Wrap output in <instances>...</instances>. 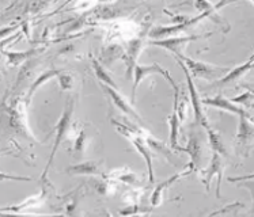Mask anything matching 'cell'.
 I'll use <instances>...</instances> for the list:
<instances>
[{"mask_svg":"<svg viewBox=\"0 0 254 217\" xmlns=\"http://www.w3.org/2000/svg\"><path fill=\"white\" fill-rule=\"evenodd\" d=\"M99 86H101V88H102V91L105 93V95L110 99V102L113 104L114 108H119L120 111H123L124 114L129 115V117H132V118L137 119V121L141 119V117L139 115V113L136 111L135 108H133V106L127 101V98H125L123 94H120L116 88L110 87V86L104 84V83H99Z\"/></svg>","mask_w":254,"mask_h":217,"instance_id":"cell-8","label":"cell"},{"mask_svg":"<svg viewBox=\"0 0 254 217\" xmlns=\"http://www.w3.org/2000/svg\"><path fill=\"white\" fill-rule=\"evenodd\" d=\"M130 217H145L144 215H141V216H130Z\"/></svg>","mask_w":254,"mask_h":217,"instance_id":"cell-35","label":"cell"},{"mask_svg":"<svg viewBox=\"0 0 254 217\" xmlns=\"http://www.w3.org/2000/svg\"><path fill=\"white\" fill-rule=\"evenodd\" d=\"M244 87L246 88V90H249V91H252V93L254 94V88L252 87V86H248V84H244Z\"/></svg>","mask_w":254,"mask_h":217,"instance_id":"cell-33","label":"cell"},{"mask_svg":"<svg viewBox=\"0 0 254 217\" xmlns=\"http://www.w3.org/2000/svg\"><path fill=\"white\" fill-rule=\"evenodd\" d=\"M60 72H62L60 69H48V71H45V72H42L41 75H40V76H38V78H37L34 82H33V84H31L30 87H29V91H27V95H26L27 104L30 102L31 97L36 94L37 90L41 87L42 84H45V83H47L48 80H51V79L57 78Z\"/></svg>","mask_w":254,"mask_h":217,"instance_id":"cell-19","label":"cell"},{"mask_svg":"<svg viewBox=\"0 0 254 217\" xmlns=\"http://www.w3.org/2000/svg\"><path fill=\"white\" fill-rule=\"evenodd\" d=\"M150 75H162L165 79H169L171 76L170 72L166 71L165 68H162L158 62L154 64H137L135 68V72H133V87H132V102H135L136 99V90L139 87L143 80Z\"/></svg>","mask_w":254,"mask_h":217,"instance_id":"cell-7","label":"cell"},{"mask_svg":"<svg viewBox=\"0 0 254 217\" xmlns=\"http://www.w3.org/2000/svg\"><path fill=\"white\" fill-rule=\"evenodd\" d=\"M125 57V49L121 45H109L102 49L101 56H99V61L104 65H112L114 61L117 60H124Z\"/></svg>","mask_w":254,"mask_h":217,"instance_id":"cell-17","label":"cell"},{"mask_svg":"<svg viewBox=\"0 0 254 217\" xmlns=\"http://www.w3.org/2000/svg\"><path fill=\"white\" fill-rule=\"evenodd\" d=\"M1 179L5 181V179H14V181H21V182H31L33 178H29V176H16V175H7L5 172H1Z\"/></svg>","mask_w":254,"mask_h":217,"instance_id":"cell-31","label":"cell"},{"mask_svg":"<svg viewBox=\"0 0 254 217\" xmlns=\"http://www.w3.org/2000/svg\"><path fill=\"white\" fill-rule=\"evenodd\" d=\"M152 211V208L143 207L140 204L136 205H127L123 209H120V216L123 217H130V216H141V215H148Z\"/></svg>","mask_w":254,"mask_h":217,"instance_id":"cell-24","label":"cell"},{"mask_svg":"<svg viewBox=\"0 0 254 217\" xmlns=\"http://www.w3.org/2000/svg\"><path fill=\"white\" fill-rule=\"evenodd\" d=\"M59 84L62 87L63 91H68V90H72L73 88V76L72 73L67 72V71H62L57 76Z\"/></svg>","mask_w":254,"mask_h":217,"instance_id":"cell-27","label":"cell"},{"mask_svg":"<svg viewBox=\"0 0 254 217\" xmlns=\"http://www.w3.org/2000/svg\"><path fill=\"white\" fill-rule=\"evenodd\" d=\"M73 108H75V99H73V97H69L67 102H65V105H64L62 117L59 118V122L55 126V133H56V136H55V141H53L52 151H51V155H49L47 165H45V168H44L41 176H40V183L42 185L41 189H45V190L51 189V182H49L48 174H49V170L52 167L55 156H56L57 151H59L60 145H62L63 140L67 137L68 132H69V126H71V122H72Z\"/></svg>","mask_w":254,"mask_h":217,"instance_id":"cell-1","label":"cell"},{"mask_svg":"<svg viewBox=\"0 0 254 217\" xmlns=\"http://www.w3.org/2000/svg\"><path fill=\"white\" fill-rule=\"evenodd\" d=\"M47 194H48V190L41 189V191H40L38 194L27 197L26 200H25V201H22L21 204L10 205V207H3L1 208V213H22V212H25L26 209L38 208L40 205H41L42 202L45 201Z\"/></svg>","mask_w":254,"mask_h":217,"instance_id":"cell-14","label":"cell"},{"mask_svg":"<svg viewBox=\"0 0 254 217\" xmlns=\"http://www.w3.org/2000/svg\"><path fill=\"white\" fill-rule=\"evenodd\" d=\"M105 178L112 179V181L121 182L124 185H129V186H140L141 182L139 179L137 174H135L133 171H130L128 167H120L116 168L110 172L109 175H106Z\"/></svg>","mask_w":254,"mask_h":217,"instance_id":"cell-16","label":"cell"},{"mask_svg":"<svg viewBox=\"0 0 254 217\" xmlns=\"http://www.w3.org/2000/svg\"><path fill=\"white\" fill-rule=\"evenodd\" d=\"M202 105L204 106H211V108H219V110H223V111H227V113L235 114L238 117H248L249 119L254 121L253 117L250 115V113H248L244 108L241 106H237L235 104H233L230 99H227L223 95H213V97H209V98H202Z\"/></svg>","mask_w":254,"mask_h":217,"instance_id":"cell-9","label":"cell"},{"mask_svg":"<svg viewBox=\"0 0 254 217\" xmlns=\"http://www.w3.org/2000/svg\"><path fill=\"white\" fill-rule=\"evenodd\" d=\"M193 172H194L193 165L190 164V163H188V165L184 168V170L180 171V172H177V174H174V175L170 176V178H167L166 181L161 182L159 185H156L155 189H154V191H152V194H151L150 197L151 205L155 208L161 207V204L163 202V196H165V193H166L167 189L173 186L177 181H180V179H182V178L190 175V174H193Z\"/></svg>","mask_w":254,"mask_h":217,"instance_id":"cell-6","label":"cell"},{"mask_svg":"<svg viewBox=\"0 0 254 217\" xmlns=\"http://www.w3.org/2000/svg\"><path fill=\"white\" fill-rule=\"evenodd\" d=\"M180 125H181V121H180V117L177 111L173 110V114L169 117V126H170V135H169V145L173 151H177V152H182V147H180L178 144V130H180Z\"/></svg>","mask_w":254,"mask_h":217,"instance_id":"cell-18","label":"cell"},{"mask_svg":"<svg viewBox=\"0 0 254 217\" xmlns=\"http://www.w3.org/2000/svg\"><path fill=\"white\" fill-rule=\"evenodd\" d=\"M202 38V36H185V37H173V38H163V40H155L151 41L150 45L154 47L165 48L167 51L174 53V56H178L184 53V48L187 47L189 42L196 41Z\"/></svg>","mask_w":254,"mask_h":217,"instance_id":"cell-13","label":"cell"},{"mask_svg":"<svg viewBox=\"0 0 254 217\" xmlns=\"http://www.w3.org/2000/svg\"><path fill=\"white\" fill-rule=\"evenodd\" d=\"M87 133H86V129L82 128V129L79 130V135L76 136V140H75V145H73V151L75 152H78L79 156L84 155V152H86V148H87Z\"/></svg>","mask_w":254,"mask_h":217,"instance_id":"cell-26","label":"cell"},{"mask_svg":"<svg viewBox=\"0 0 254 217\" xmlns=\"http://www.w3.org/2000/svg\"><path fill=\"white\" fill-rule=\"evenodd\" d=\"M174 60L178 62V65L182 69V72L185 73V79H187V86L188 90H189V95H190V104L193 106V111H194V117H196V122L198 125H201L204 129H209L211 128V125H209V121L207 118V114H205V110H204V105H202V98L200 97V94H198L197 88L194 86V83H193V78L192 75L189 73L188 71L187 65L184 64V62L180 60V58H177L174 57Z\"/></svg>","mask_w":254,"mask_h":217,"instance_id":"cell-4","label":"cell"},{"mask_svg":"<svg viewBox=\"0 0 254 217\" xmlns=\"http://www.w3.org/2000/svg\"><path fill=\"white\" fill-rule=\"evenodd\" d=\"M208 133V141H209V147L213 152H216L220 156H227L228 151L227 147L224 144L222 136L219 135L218 132H215V129H212V126L207 130Z\"/></svg>","mask_w":254,"mask_h":217,"instance_id":"cell-21","label":"cell"},{"mask_svg":"<svg viewBox=\"0 0 254 217\" xmlns=\"http://www.w3.org/2000/svg\"><path fill=\"white\" fill-rule=\"evenodd\" d=\"M233 104H242L245 106H250V105H253L254 106V94L252 91H246L242 95H239V97H235V98L230 99Z\"/></svg>","mask_w":254,"mask_h":217,"instance_id":"cell-29","label":"cell"},{"mask_svg":"<svg viewBox=\"0 0 254 217\" xmlns=\"http://www.w3.org/2000/svg\"><path fill=\"white\" fill-rule=\"evenodd\" d=\"M252 4H253V5H254V1H252ZM253 56H254V53H253Z\"/></svg>","mask_w":254,"mask_h":217,"instance_id":"cell-36","label":"cell"},{"mask_svg":"<svg viewBox=\"0 0 254 217\" xmlns=\"http://www.w3.org/2000/svg\"><path fill=\"white\" fill-rule=\"evenodd\" d=\"M105 216H106V217H113V216H112V215H110V213H108V212L105 213Z\"/></svg>","mask_w":254,"mask_h":217,"instance_id":"cell-34","label":"cell"},{"mask_svg":"<svg viewBox=\"0 0 254 217\" xmlns=\"http://www.w3.org/2000/svg\"><path fill=\"white\" fill-rule=\"evenodd\" d=\"M38 52H41V49H29V51H25V52H12V51L7 52L5 49L1 51V53L8 58V62H10L11 65H14V67L21 65L22 62H26L29 58H31Z\"/></svg>","mask_w":254,"mask_h":217,"instance_id":"cell-20","label":"cell"},{"mask_svg":"<svg viewBox=\"0 0 254 217\" xmlns=\"http://www.w3.org/2000/svg\"><path fill=\"white\" fill-rule=\"evenodd\" d=\"M250 179H254V174H249V175L242 176H230V178H228V182H231V183H238V182L250 181Z\"/></svg>","mask_w":254,"mask_h":217,"instance_id":"cell-32","label":"cell"},{"mask_svg":"<svg viewBox=\"0 0 254 217\" xmlns=\"http://www.w3.org/2000/svg\"><path fill=\"white\" fill-rule=\"evenodd\" d=\"M94 187L95 190L98 191L101 196H112L116 191V185L112 179H108V178H104L101 181L94 182Z\"/></svg>","mask_w":254,"mask_h":217,"instance_id":"cell-25","label":"cell"},{"mask_svg":"<svg viewBox=\"0 0 254 217\" xmlns=\"http://www.w3.org/2000/svg\"><path fill=\"white\" fill-rule=\"evenodd\" d=\"M91 64H93V69L94 72H95V76L99 80V83H104V84H108L110 87H113L117 90V83L114 82L113 78H112V75H110L104 67H102V64L97 60V58H91Z\"/></svg>","mask_w":254,"mask_h":217,"instance_id":"cell-23","label":"cell"},{"mask_svg":"<svg viewBox=\"0 0 254 217\" xmlns=\"http://www.w3.org/2000/svg\"><path fill=\"white\" fill-rule=\"evenodd\" d=\"M254 121L248 117H239L238 132H237V147L238 151H249L254 144Z\"/></svg>","mask_w":254,"mask_h":217,"instance_id":"cell-12","label":"cell"},{"mask_svg":"<svg viewBox=\"0 0 254 217\" xmlns=\"http://www.w3.org/2000/svg\"><path fill=\"white\" fill-rule=\"evenodd\" d=\"M223 171H224V163L222 161V156L212 152V158L211 162L208 164L207 168L198 171V176H200V181L202 182V185L205 186L207 191H209V185L212 178H218V185H216V197L220 198V191H222V179H223Z\"/></svg>","mask_w":254,"mask_h":217,"instance_id":"cell-5","label":"cell"},{"mask_svg":"<svg viewBox=\"0 0 254 217\" xmlns=\"http://www.w3.org/2000/svg\"><path fill=\"white\" fill-rule=\"evenodd\" d=\"M238 186L245 187L250 191L252 194V198H253V213H254V179H250V181H242L238 182Z\"/></svg>","mask_w":254,"mask_h":217,"instance_id":"cell-30","label":"cell"},{"mask_svg":"<svg viewBox=\"0 0 254 217\" xmlns=\"http://www.w3.org/2000/svg\"><path fill=\"white\" fill-rule=\"evenodd\" d=\"M27 105L29 104L26 99H16L10 105V108H7L3 102V108H4V113L8 115L10 128L16 135L22 136L33 143H38V140L34 137L33 132L30 130V126H29V122H27Z\"/></svg>","mask_w":254,"mask_h":217,"instance_id":"cell-2","label":"cell"},{"mask_svg":"<svg viewBox=\"0 0 254 217\" xmlns=\"http://www.w3.org/2000/svg\"><path fill=\"white\" fill-rule=\"evenodd\" d=\"M182 152H187L190 158V164L194 168V172H198L201 170L202 162V140L201 136L196 132H190L188 135L187 147H182Z\"/></svg>","mask_w":254,"mask_h":217,"instance_id":"cell-10","label":"cell"},{"mask_svg":"<svg viewBox=\"0 0 254 217\" xmlns=\"http://www.w3.org/2000/svg\"><path fill=\"white\" fill-rule=\"evenodd\" d=\"M174 57L180 58L187 65L188 71L194 79H204V80L218 79V80H220L230 72L228 67H220V65H213V64L200 61V60H194V58L185 56V53H181V54Z\"/></svg>","mask_w":254,"mask_h":217,"instance_id":"cell-3","label":"cell"},{"mask_svg":"<svg viewBox=\"0 0 254 217\" xmlns=\"http://www.w3.org/2000/svg\"><path fill=\"white\" fill-rule=\"evenodd\" d=\"M252 69H254V56L250 57L249 60L245 62V64H242V65H239V67L237 68H234L233 71H230V72H228L223 79H220V80H219V83L233 82V80H235V79H239L241 76H244L245 73L249 72V71H252Z\"/></svg>","mask_w":254,"mask_h":217,"instance_id":"cell-22","label":"cell"},{"mask_svg":"<svg viewBox=\"0 0 254 217\" xmlns=\"http://www.w3.org/2000/svg\"><path fill=\"white\" fill-rule=\"evenodd\" d=\"M144 45V38H133L128 42V47L125 49V79L130 80V78L133 76L135 68L137 65V58L140 54L141 49Z\"/></svg>","mask_w":254,"mask_h":217,"instance_id":"cell-11","label":"cell"},{"mask_svg":"<svg viewBox=\"0 0 254 217\" xmlns=\"http://www.w3.org/2000/svg\"><path fill=\"white\" fill-rule=\"evenodd\" d=\"M68 174L73 175H90V176H106L101 168V164L97 162H82L78 164H72L65 168Z\"/></svg>","mask_w":254,"mask_h":217,"instance_id":"cell-15","label":"cell"},{"mask_svg":"<svg viewBox=\"0 0 254 217\" xmlns=\"http://www.w3.org/2000/svg\"><path fill=\"white\" fill-rule=\"evenodd\" d=\"M143 191L140 190H129L124 193L123 197V201L127 202V205H136V204H140V198Z\"/></svg>","mask_w":254,"mask_h":217,"instance_id":"cell-28","label":"cell"}]
</instances>
